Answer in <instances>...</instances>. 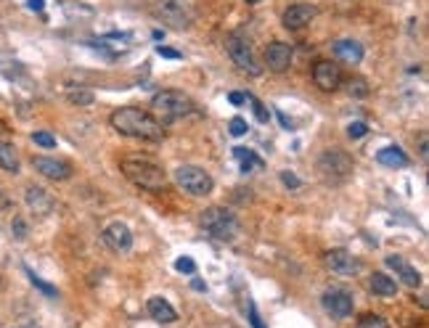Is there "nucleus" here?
I'll use <instances>...</instances> for the list:
<instances>
[{
  "instance_id": "nucleus-1",
  "label": "nucleus",
  "mask_w": 429,
  "mask_h": 328,
  "mask_svg": "<svg viewBox=\"0 0 429 328\" xmlns=\"http://www.w3.org/2000/svg\"><path fill=\"white\" fill-rule=\"evenodd\" d=\"M111 128L125 138L146 140V143H160L165 138V125L154 114L140 111L135 106H122L111 114Z\"/></svg>"
},
{
  "instance_id": "nucleus-2",
  "label": "nucleus",
  "mask_w": 429,
  "mask_h": 328,
  "mask_svg": "<svg viewBox=\"0 0 429 328\" xmlns=\"http://www.w3.org/2000/svg\"><path fill=\"white\" fill-rule=\"evenodd\" d=\"M120 169H122V175H125L135 188L160 193V191H165V186H167L165 169L151 159V157H140V154H135V157H125V159L120 162Z\"/></svg>"
},
{
  "instance_id": "nucleus-3",
  "label": "nucleus",
  "mask_w": 429,
  "mask_h": 328,
  "mask_svg": "<svg viewBox=\"0 0 429 328\" xmlns=\"http://www.w3.org/2000/svg\"><path fill=\"white\" fill-rule=\"evenodd\" d=\"M151 114H154L162 125H167V122H175V120H183V117L196 114V103H194L186 93H180V90H162V93H157V96L151 98Z\"/></svg>"
},
{
  "instance_id": "nucleus-4",
  "label": "nucleus",
  "mask_w": 429,
  "mask_h": 328,
  "mask_svg": "<svg viewBox=\"0 0 429 328\" xmlns=\"http://www.w3.org/2000/svg\"><path fill=\"white\" fill-rule=\"evenodd\" d=\"M201 228L207 230L212 239L230 244V241L241 233V222L236 220V215H233L230 209L210 207V209H204V212H201Z\"/></svg>"
},
{
  "instance_id": "nucleus-5",
  "label": "nucleus",
  "mask_w": 429,
  "mask_h": 328,
  "mask_svg": "<svg viewBox=\"0 0 429 328\" xmlns=\"http://www.w3.org/2000/svg\"><path fill=\"white\" fill-rule=\"evenodd\" d=\"M225 50H228L230 61L236 64V69L244 72V74H250V77H260L262 74V64H260L257 53L252 48L250 38H244L241 32H233L225 38Z\"/></svg>"
},
{
  "instance_id": "nucleus-6",
  "label": "nucleus",
  "mask_w": 429,
  "mask_h": 328,
  "mask_svg": "<svg viewBox=\"0 0 429 328\" xmlns=\"http://www.w3.org/2000/svg\"><path fill=\"white\" fill-rule=\"evenodd\" d=\"M151 13H154V19L167 24L170 30H189L194 24V11L183 0H154Z\"/></svg>"
},
{
  "instance_id": "nucleus-7",
  "label": "nucleus",
  "mask_w": 429,
  "mask_h": 328,
  "mask_svg": "<svg viewBox=\"0 0 429 328\" xmlns=\"http://www.w3.org/2000/svg\"><path fill=\"white\" fill-rule=\"evenodd\" d=\"M175 183L189 196H210L212 188H215V180H212L210 172L196 167V164H180L175 169Z\"/></svg>"
},
{
  "instance_id": "nucleus-8",
  "label": "nucleus",
  "mask_w": 429,
  "mask_h": 328,
  "mask_svg": "<svg viewBox=\"0 0 429 328\" xmlns=\"http://www.w3.org/2000/svg\"><path fill=\"white\" fill-rule=\"evenodd\" d=\"M352 169H355L352 157L345 154V151H340V149H329L318 157L321 178L329 180V183H345V180L352 175Z\"/></svg>"
},
{
  "instance_id": "nucleus-9",
  "label": "nucleus",
  "mask_w": 429,
  "mask_h": 328,
  "mask_svg": "<svg viewBox=\"0 0 429 328\" xmlns=\"http://www.w3.org/2000/svg\"><path fill=\"white\" fill-rule=\"evenodd\" d=\"M321 305H323V310H326L334 320L350 318V315H352V307H355L352 294L345 291V288H326L323 297H321Z\"/></svg>"
},
{
  "instance_id": "nucleus-10",
  "label": "nucleus",
  "mask_w": 429,
  "mask_h": 328,
  "mask_svg": "<svg viewBox=\"0 0 429 328\" xmlns=\"http://www.w3.org/2000/svg\"><path fill=\"white\" fill-rule=\"evenodd\" d=\"M326 265H329V270L334 276H342V278H355L363 270V262L355 254H350L347 249H331V251H326Z\"/></svg>"
},
{
  "instance_id": "nucleus-11",
  "label": "nucleus",
  "mask_w": 429,
  "mask_h": 328,
  "mask_svg": "<svg viewBox=\"0 0 429 328\" xmlns=\"http://www.w3.org/2000/svg\"><path fill=\"white\" fill-rule=\"evenodd\" d=\"M291 59H294V50H291L289 43L273 40L268 48H265V64H262V67H268V69L276 72V74H284V72H289Z\"/></svg>"
},
{
  "instance_id": "nucleus-12",
  "label": "nucleus",
  "mask_w": 429,
  "mask_h": 328,
  "mask_svg": "<svg viewBox=\"0 0 429 328\" xmlns=\"http://www.w3.org/2000/svg\"><path fill=\"white\" fill-rule=\"evenodd\" d=\"M316 16H318V9H316V6H308V3H294V6H289V9L284 11L281 21H284V27H286V30L300 32V30H305Z\"/></svg>"
},
{
  "instance_id": "nucleus-13",
  "label": "nucleus",
  "mask_w": 429,
  "mask_h": 328,
  "mask_svg": "<svg viewBox=\"0 0 429 328\" xmlns=\"http://www.w3.org/2000/svg\"><path fill=\"white\" fill-rule=\"evenodd\" d=\"M313 82L318 85L321 90H337L342 85V69L334 64V61H318L316 67H313Z\"/></svg>"
},
{
  "instance_id": "nucleus-14",
  "label": "nucleus",
  "mask_w": 429,
  "mask_h": 328,
  "mask_svg": "<svg viewBox=\"0 0 429 328\" xmlns=\"http://www.w3.org/2000/svg\"><path fill=\"white\" fill-rule=\"evenodd\" d=\"M32 167L38 169L43 178H48V180H69L72 178L69 162H64V159H53V157H32Z\"/></svg>"
},
{
  "instance_id": "nucleus-15",
  "label": "nucleus",
  "mask_w": 429,
  "mask_h": 328,
  "mask_svg": "<svg viewBox=\"0 0 429 328\" xmlns=\"http://www.w3.org/2000/svg\"><path fill=\"white\" fill-rule=\"evenodd\" d=\"M24 201H27V207L38 215V217H48L53 207H56V201L50 196L48 191L40 188V186H30V188L24 191Z\"/></svg>"
},
{
  "instance_id": "nucleus-16",
  "label": "nucleus",
  "mask_w": 429,
  "mask_h": 328,
  "mask_svg": "<svg viewBox=\"0 0 429 328\" xmlns=\"http://www.w3.org/2000/svg\"><path fill=\"white\" fill-rule=\"evenodd\" d=\"M104 241H106V247L111 251H128L133 247V233H130V228L125 222H111L104 230Z\"/></svg>"
},
{
  "instance_id": "nucleus-17",
  "label": "nucleus",
  "mask_w": 429,
  "mask_h": 328,
  "mask_svg": "<svg viewBox=\"0 0 429 328\" xmlns=\"http://www.w3.org/2000/svg\"><path fill=\"white\" fill-rule=\"evenodd\" d=\"M387 265L395 270V273H398L400 281H403L408 288H419L421 286V273L416 268H411V265L403 257H398V254H395V257H387Z\"/></svg>"
},
{
  "instance_id": "nucleus-18",
  "label": "nucleus",
  "mask_w": 429,
  "mask_h": 328,
  "mask_svg": "<svg viewBox=\"0 0 429 328\" xmlns=\"http://www.w3.org/2000/svg\"><path fill=\"white\" fill-rule=\"evenodd\" d=\"M146 310H149V315L157 320V323H175V320H178L175 307H172L167 299H162V297H151L149 305H146Z\"/></svg>"
},
{
  "instance_id": "nucleus-19",
  "label": "nucleus",
  "mask_w": 429,
  "mask_h": 328,
  "mask_svg": "<svg viewBox=\"0 0 429 328\" xmlns=\"http://www.w3.org/2000/svg\"><path fill=\"white\" fill-rule=\"evenodd\" d=\"M377 162H379V164H384V167H392V169L408 167V164H411L408 154L400 149V146H387V149L377 151Z\"/></svg>"
},
{
  "instance_id": "nucleus-20",
  "label": "nucleus",
  "mask_w": 429,
  "mask_h": 328,
  "mask_svg": "<svg viewBox=\"0 0 429 328\" xmlns=\"http://www.w3.org/2000/svg\"><path fill=\"white\" fill-rule=\"evenodd\" d=\"M334 53L347 64H360L363 61V45L358 40H337L334 43Z\"/></svg>"
},
{
  "instance_id": "nucleus-21",
  "label": "nucleus",
  "mask_w": 429,
  "mask_h": 328,
  "mask_svg": "<svg viewBox=\"0 0 429 328\" xmlns=\"http://www.w3.org/2000/svg\"><path fill=\"white\" fill-rule=\"evenodd\" d=\"M371 291L377 294V297H395L398 294V283L384 276V273H374L371 276Z\"/></svg>"
},
{
  "instance_id": "nucleus-22",
  "label": "nucleus",
  "mask_w": 429,
  "mask_h": 328,
  "mask_svg": "<svg viewBox=\"0 0 429 328\" xmlns=\"http://www.w3.org/2000/svg\"><path fill=\"white\" fill-rule=\"evenodd\" d=\"M233 157L241 162V169H244V172H252V169L265 167V162L260 159V157L252 149H244V146H236V149H233Z\"/></svg>"
},
{
  "instance_id": "nucleus-23",
  "label": "nucleus",
  "mask_w": 429,
  "mask_h": 328,
  "mask_svg": "<svg viewBox=\"0 0 429 328\" xmlns=\"http://www.w3.org/2000/svg\"><path fill=\"white\" fill-rule=\"evenodd\" d=\"M0 169H6L11 175H16L19 172V157H16V149L6 143V140H0Z\"/></svg>"
},
{
  "instance_id": "nucleus-24",
  "label": "nucleus",
  "mask_w": 429,
  "mask_h": 328,
  "mask_svg": "<svg viewBox=\"0 0 429 328\" xmlns=\"http://www.w3.org/2000/svg\"><path fill=\"white\" fill-rule=\"evenodd\" d=\"M67 101H69L72 106H80V109H88V106H93V101H96V96L90 93V90H67Z\"/></svg>"
},
{
  "instance_id": "nucleus-25",
  "label": "nucleus",
  "mask_w": 429,
  "mask_h": 328,
  "mask_svg": "<svg viewBox=\"0 0 429 328\" xmlns=\"http://www.w3.org/2000/svg\"><path fill=\"white\" fill-rule=\"evenodd\" d=\"M27 270V278L32 281V286H38L45 294V297H59V291H56V286H50V283H45V281L40 278V276H35V270H30V268H24Z\"/></svg>"
},
{
  "instance_id": "nucleus-26",
  "label": "nucleus",
  "mask_w": 429,
  "mask_h": 328,
  "mask_svg": "<svg viewBox=\"0 0 429 328\" xmlns=\"http://www.w3.org/2000/svg\"><path fill=\"white\" fill-rule=\"evenodd\" d=\"M347 93L352 96V98H366V96L371 93V88H369V82H366V80L355 77V80L347 82Z\"/></svg>"
},
{
  "instance_id": "nucleus-27",
  "label": "nucleus",
  "mask_w": 429,
  "mask_h": 328,
  "mask_svg": "<svg viewBox=\"0 0 429 328\" xmlns=\"http://www.w3.org/2000/svg\"><path fill=\"white\" fill-rule=\"evenodd\" d=\"M355 328H389L387 320L381 318V315H374V312H369V315H363V318L358 320V326Z\"/></svg>"
},
{
  "instance_id": "nucleus-28",
  "label": "nucleus",
  "mask_w": 429,
  "mask_h": 328,
  "mask_svg": "<svg viewBox=\"0 0 429 328\" xmlns=\"http://www.w3.org/2000/svg\"><path fill=\"white\" fill-rule=\"evenodd\" d=\"M11 233H13V239L16 241H24L27 239V233H30V225L24 222V217H13V222H11Z\"/></svg>"
},
{
  "instance_id": "nucleus-29",
  "label": "nucleus",
  "mask_w": 429,
  "mask_h": 328,
  "mask_svg": "<svg viewBox=\"0 0 429 328\" xmlns=\"http://www.w3.org/2000/svg\"><path fill=\"white\" fill-rule=\"evenodd\" d=\"M32 140H35V143H38V146H43V149H56V138H53V135H50V132H35V135H32Z\"/></svg>"
},
{
  "instance_id": "nucleus-30",
  "label": "nucleus",
  "mask_w": 429,
  "mask_h": 328,
  "mask_svg": "<svg viewBox=\"0 0 429 328\" xmlns=\"http://www.w3.org/2000/svg\"><path fill=\"white\" fill-rule=\"evenodd\" d=\"M228 128H230V135H247V130H250V125H247V120H241V117H233V120L228 122Z\"/></svg>"
},
{
  "instance_id": "nucleus-31",
  "label": "nucleus",
  "mask_w": 429,
  "mask_h": 328,
  "mask_svg": "<svg viewBox=\"0 0 429 328\" xmlns=\"http://www.w3.org/2000/svg\"><path fill=\"white\" fill-rule=\"evenodd\" d=\"M247 101L252 103V109H255V114H257V120H260V122H268V120H270V114L265 111V106H262V103H260V101L255 98L252 93H247Z\"/></svg>"
},
{
  "instance_id": "nucleus-32",
  "label": "nucleus",
  "mask_w": 429,
  "mask_h": 328,
  "mask_svg": "<svg viewBox=\"0 0 429 328\" xmlns=\"http://www.w3.org/2000/svg\"><path fill=\"white\" fill-rule=\"evenodd\" d=\"M175 270H180V273H186V276H194L196 273V262L189 257H180L178 262H175Z\"/></svg>"
},
{
  "instance_id": "nucleus-33",
  "label": "nucleus",
  "mask_w": 429,
  "mask_h": 328,
  "mask_svg": "<svg viewBox=\"0 0 429 328\" xmlns=\"http://www.w3.org/2000/svg\"><path fill=\"white\" fill-rule=\"evenodd\" d=\"M366 132H369V125H366V122H352V125L347 128L350 138H363Z\"/></svg>"
},
{
  "instance_id": "nucleus-34",
  "label": "nucleus",
  "mask_w": 429,
  "mask_h": 328,
  "mask_svg": "<svg viewBox=\"0 0 429 328\" xmlns=\"http://www.w3.org/2000/svg\"><path fill=\"white\" fill-rule=\"evenodd\" d=\"M281 183L284 186H289V188H300L302 186V180L294 175V172H281Z\"/></svg>"
},
{
  "instance_id": "nucleus-35",
  "label": "nucleus",
  "mask_w": 429,
  "mask_h": 328,
  "mask_svg": "<svg viewBox=\"0 0 429 328\" xmlns=\"http://www.w3.org/2000/svg\"><path fill=\"white\" fill-rule=\"evenodd\" d=\"M250 305V323L255 328H265L262 326V320H260V312H257V307H255V302H247Z\"/></svg>"
},
{
  "instance_id": "nucleus-36",
  "label": "nucleus",
  "mask_w": 429,
  "mask_h": 328,
  "mask_svg": "<svg viewBox=\"0 0 429 328\" xmlns=\"http://www.w3.org/2000/svg\"><path fill=\"white\" fill-rule=\"evenodd\" d=\"M228 101L233 106H241V103H247V93H228Z\"/></svg>"
},
{
  "instance_id": "nucleus-37",
  "label": "nucleus",
  "mask_w": 429,
  "mask_h": 328,
  "mask_svg": "<svg viewBox=\"0 0 429 328\" xmlns=\"http://www.w3.org/2000/svg\"><path fill=\"white\" fill-rule=\"evenodd\" d=\"M157 53H160V56H165V59H180V53H178V50L165 48V45H160V48H157Z\"/></svg>"
},
{
  "instance_id": "nucleus-38",
  "label": "nucleus",
  "mask_w": 429,
  "mask_h": 328,
  "mask_svg": "<svg viewBox=\"0 0 429 328\" xmlns=\"http://www.w3.org/2000/svg\"><path fill=\"white\" fill-rule=\"evenodd\" d=\"M27 6H30L32 11H43L45 9V0H27Z\"/></svg>"
},
{
  "instance_id": "nucleus-39",
  "label": "nucleus",
  "mask_w": 429,
  "mask_h": 328,
  "mask_svg": "<svg viewBox=\"0 0 429 328\" xmlns=\"http://www.w3.org/2000/svg\"><path fill=\"white\" fill-rule=\"evenodd\" d=\"M191 286L196 288V291H207V286H204V281H199V278H194V283Z\"/></svg>"
},
{
  "instance_id": "nucleus-40",
  "label": "nucleus",
  "mask_w": 429,
  "mask_h": 328,
  "mask_svg": "<svg viewBox=\"0 0 429 328\" xmlns=\"http://www.w3.org/2000/svg\"><path fill=\"white\" fill-rule=\"evenodd\" d=\"M247 3H250V6H255V3H260V0H247Z\"/></svg>"
}]
</instances>
